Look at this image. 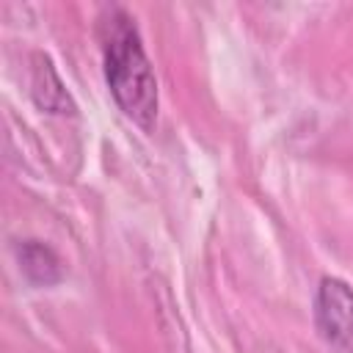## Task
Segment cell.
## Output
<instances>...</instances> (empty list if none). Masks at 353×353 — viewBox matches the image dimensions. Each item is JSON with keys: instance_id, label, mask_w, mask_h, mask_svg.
<instances>
[{"instance_id": "6da1fadb", "label": "cell", "mask_w": 353, "mask_h": 353, "mask_svg": "<svg viewBox=\"0 0 353 353\" xmlns=\"http://www.w3.org/2000/svg\"><path fill=\"white\" fill-rule=\"evenodd\" d=\"M97 36L105 61V80L116 105L141 130H152L160 105L157 80L143 52V41L135 28V19L124 8L110 6L97 19Z\"/></svg>"}, {"instance_id": "7a4b0ae2", "label": "cell", "mask_w": 353, "mask_h": 353, "mask_svg": "<svg viewBox=\"0 0 353 353\" xmlns=\"http://www.w3.org/2000/svg\"><path fill=\"white\" fill-rule=\"evenodd\" d=\"M314 323L320 336L339 353H353V287L325 276L314 298Z\"/></svg>"}, {"instance_id": "3957f363", "label": "cell", "mask_w": 353, "mask_h": 353, "mask_svg": "<svg viewBox=\"0 0 353 353\" xmlns=\"http://www.w3.org/2000/svg\"><path fill=\"white\" fill-rule=\"evenodd\" d=\"M33 102L47 113H74V102L63 88L52 61L41 52L33 55Z\"/></svg>"}, {"instance_id": "277c9868", "label": "cell", "mask_w": 353, "mask_h": 353, "mask_svg": "<svg viewBox=\"0 0 353 353\" xmlns=\"http://www.w3.org/2000/svg\"><path fill=\"white\" fill-rule=\"evenodd\" d=\"M17 259H19V270L25 273V279L39 284V287H50V284H58L63 279V265H61L58 254L50 245H44L41 240L19 243Z\"/></svg>"}]
</instances>
